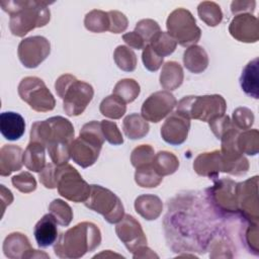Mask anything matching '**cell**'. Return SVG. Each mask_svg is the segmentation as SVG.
<instances>
[{
  "label": "cell",
  "instance_id": "cell-1",
  "mask_svg": "<svg viewBox=\"0 0 259 259\" xmlns=\"http://www.w3.org/2000/svg\"><path fill=\"white\" fill-rule=\"evenodd\" d=\"M74 126L63 116H53L31 125L30 141L42 144L52 162L58 166L68 163L70 146L74 141Z\"/></svg>",
  "mask_w": 259,
  "mask_h": 259
},
{
  "label": "cell",
  "instance_id": "cell-2",
  "mask_svg": "<svg viewBox=\"0 0 259 259\" xmlns=\"http://www.w3.org/2000/svg\"><path fill=\"white\" fill-rule=\"evenodd\" d=\"M0 5L10 15L9 28L15 36L22 37L32 29L45 26L51 19L48 2L2 0Z\"/></svg>",
  "mask_w": 259,
  "mask_h": 259
},
{
  "label": "cell",
  "instance_id": "cell-3",
  "mask_svg": "<svg viewBox=\"0 0 259 259\" xmlns=\"http://www.w3.org/2000/svg\"><path fill=\"white\" fill-rule=\"evenodd\" d=\"M101 243L99 228L90 222H82L62 233L54 246L55 254L63 259H77L94 251Z\"/></svg>",
  "mask_w": 259,
  "mask_h": 259
},
{
  "label": "cell",
  "instance_id": "cell-4",
  "mask_svg": "<svg viewBox=\"0 0 259 259\" xmlns=\"http://www.w3.org/2000/svg\"><path fill=\"white\" fill-rule=\"evenodd\" d=\"M55 89L63 99V108L69 116L82 114L94 95L93 87L89 83L80 81L71 74L60 76L55 83Z\"/></svg>",
  "mask_w": 259,
  "mask_h": 259
},
{
  "label": "cell",
  "instance_id": "cell-5",
  "mask_svg": "<svg viewBox=\"0 0 259 259\" xmlns=\"http://www.w3.org/2000/svg\"><path fill=\"white\" fill-rule=\"evenodd\" d=\"M177 106V112L188 119L209 121L226 112L227 102L222 95L211 94L202 96H185Z\"/></svg>",
  "mask_w": 259,
  "mask_h": 259
},
{
  "label": "cell",
  "instance_id": "cell-6",
  "mask_svg": "<svg viewBox=\"0 0 259 259\" xmlns=\"http://www.w3.org/2000/svg\"><path fill=\"white\" fill-rule=\"evenodd\" d=\"M84 204L103 215L109 224L118 223L124 215V208L119 197L111 190L100 185H90V194Z\"/></svg>",
  "mask_w": 259,
  "mask_h": 259
},
{
  "label": "cell",
  "instance_id": "cell-7",
  "mask_svg": "<svg viewBox=\"0 0 259 259\" xmlns=\"http://www.w3.org/2000/svg\"><path fill=\"white\" fill-rule=\"evenodd\" d=\"M167 32L182 47L194 46L201 36V30L196 25L191 12L184 8L173 10L166 21Z\"/></svg>",
  "mask_w": 259,
  "mask_h": 259
},
{
  "label": "cell",
  "instance_id": "cell-8",
  "mask_svg": "<svg viewBox=\"0 0 259 259\" xmlns=\"http://www.w3.org/2000/svg\"><path fill=\"white\" fill-rule=\"evenodd\" d=\"M56 184L61 196L74 202H85L90 194V185L68 163L56 168Z\"/></svg>",
  "mask_w": 259,
  "mask_h": 259
},
{
  "label": "cell",
  "instance_id": "cell-9",
  "mask_svg": "<svg viewBox=\"0 0 259 259\" xmlns=\"http://www.w3.org/2000/svg\"><path fill=\"white\" fill-rule=\"evenodd\" d=\"M20 98L26 102L31 109L37 112H47L55 108L56 100L54 95L38 77L23 78L17 88Z\"/></svg>",
  "mask_w": 259,
  "mask_h": 259
},
{
  "label": "cell",
  "instance_id": "cell-10",
  "mask_svg": "<svg viewBox=\"0 0 259 259\" xmlns=\"http://www.w3.org/2000/svg\"><path fill=\"white\" fill-rule=\"evenodd\" d=\"M239 134V130L234 125L220 139L222 141V149L220 151L222 157V172L236 176L247 173L249 169L248 160L243 156L237 146Z\"/></svg>",
  "mask_w": 259,
  "mask_h": 259
},
{
  "label": "cell",
  "instance_id": "cell-11",
  "mask_svg": "<svg viewBox=\"0 0 259 259\" xmlns=\"http://www.w3.org/2000/svg\"><path fill=\"white\" fill-rule=\"evenodd\" d=\"M51 53L50 41L40 35H33L22 39L17 49L18 59L28 69L36 68Z\"/></svg>",
  "mask_w": 259,
  "mask_h": 259
},
{
  "label": "cell",
  "instance_id": "cell-12",
  "mask_svg": "<svg viewBox=\"0 0 259 259\" xmlns=\"http://www.w3.org/2000/svg\"><path fill=\"white\" fill-rule=\"evenodd\" d=\"M258 176L237 183L238 211L250 223H258Z\"/></svg>",
  "mask_w": 259,
  "mask_h": 259
},
{
  "label": "cell",
  "instance_id": "cell-13",
  "mask_svg": "<svg viewBox=\"0 0 259 259\" xmlns=\"http://www.w3.org/2000/svg\"><path fill=\"white\" fill-rule=\"evenodd\" d=\"M176 104L177 100L170 91H157L144 101L141 113L147 121L159 122L172 112Z\"/></svg>",
  "mask_w": 259,
  "mask_h": 259
},
{
  "label": "cell",
  "instance_id": "cell-14",
  "mask_svg": "<svg viewBox=\"0 0 259 259\" xmlns=\"http://www.w3.org/2000/svg\"><path fill=\"white\" fill-rule=\"evenodd\" d=\"M115 233L126 249L133 254L147 246V238L141 224L131 214H124L117 223Z\"/></svg>",
  "mask_w": 259,
  "mask_h": 259
},
{
  "label": "cell",
  "instance_id": "cell-15",
  "mask_svg": "<svg viewBox=\"0 0 259 259\" xmlns=\"http://www.w3.org/2000/svg\"><path fill=\"white\" fill-rule=\"evenodd\" d=\"M209 197L215 207L226 213H236L237 204V183L231 179L218 180L208 189Z\"/></svg>",
  "mask_w": 259,
  "mask_h": 259
},
{
  "label": "cell",
  "instance_id": "cell-16",
  "mask_svg": "<svg viewBox=\"0 0 259 259\" xmlns=\"http://www.w3.org/2000/svg\"><path fill=\"white\" fill-rule=\"evenodd\" d=\"M4 255L10 259L24 258H49L45 252L34 250L27 237L19 232L9 234L3 242Z\"/></svg>",
  "mask_w": 259,
  "mask_h": 259
},
{
  "label": "cell",
  "instance_id": "cell-17",
  "mask_svg": "<svg viewBox=\"0 0 259 259\" xmlns=\"http://www.w3.org/2000/svg\"><path fill=\"white\" fill-rule=\"evenodd\" d=\"M189 128L190 120L175 111L167 117L161 126V137L167 144L179 146L186 141Z\"/></svg>",
  "mask_w": 259,
  "mask_h": 259
},
{
  "label": "cell",
  "instance_id": "cell-18",
  "mask_svg": "<svg viewBox=\"0 0 259 259\" xmlns=\"http://www.w3.org/2000/svg\"><path fill=\"white\" fill-rule=\"evenodd\" d=\"M229 31L239 41L256 42L259 39L258 19L250 13L238 14L231 21Z\"/></svg>",
  "mask_w": 259,
  "mask_h": 259
},
{
  "label": "cell",
  "instance_id": "cell-19",
  "mask_svg": "<svg viewBox=\"0 0 259 259\" xmlns=\"http://www.w3.org/2000/svg\"><path fill=\"white\" fill-rule=\"evenodd\" d=\"M101 148L95 143L78 137L70 146V156L76 164L82 168H87L97 161Z\"/></svg>",
  "mask_w": 259,
  "mask_h": 259
},
{
  "label": "cell",
  "instance_id": "cell-20",
  "mask_svg": "<svg viewBox=\"0 0 259 259\" xmlns=\"http://www.w3.org/2000/svg\"><path fill=\"white\" fill-rule=\"evenodd\" d=\"M194 171L204 177L217 178L222 172V157L219 150L199 154L193 162Z\"/></svg>",
  "mask_w": 259,
  "mask_h": 259
},
{
  "label": "cell",
  "instance_id": "cell-21",
  "mask_svg": "<svg viewBox=\"0 0 259 259\" xmlns=\"http://www.w3.org/2000/svg\"><path fill=\"white\" fill-rule=\"evenodd\" d=\"M57 221L51 213L45 214L34 226L33 235L39 248H47L58 239Z\"/></svg>",
  "mask_w": 259,
  "mask_h": 259
},
{
  "label": "cell",
  "instance_id": "cell-22",
  "mask_svg": "<svg viewBox=\"0 0 259 259\" xmlns=\"http://www.w3.org/2000/svg\"><path fill=\"white\" fill-rule=\"evenodd\" d=\"M0 132L6 140L16 141L24 135L25 120L17 112H2L0 114Z\"/></svg>",
  "mask_w": 259,
  "mask_h": 259
},
{
  "label": "cell",
  "instance_id": "cell-23",
  "mask_svg": "<svg viewBox=\"0 0 259 259\" xmlns=\"http://www.w3.org/2000/svg\"><path fill=\"white\" fill-rule=\"evenodd\" d=\"M23 165V151L19 146L4 145L0 150V175L9 176Z\"/></svg>",
  "mask_w": 259,
  "mask_h": 259
},
{
  "label": "cell",
  "instance_id": "cell-24",
  "mask_svg": "<svg viewBox=\"0 0 259 259\" xmlns=\"http://www.w3.org/2000/svg\"><path fill=\"white\" fill-rule=\"evenodd\" d=\"M136 211L147 221H154L163 210L162 200L154 194H143L135 200Z\"/></svg>",
  "mask_w": 259,
  "mask_h": 259
},
{
  "label": "cell",
  "instance_id": "cell-25",
  "mask_svg": "<svg viewBox=\"0 0 259 259\" xmlns=\"http://www.w3.org/2000/svg\"><path fill=\"white\" fill-rule=\"evenodd\" d=\"M258 72H259V59L255 58L250 61L243 69L240 77V85L242 90L250 97L255 99L259 98V85H258Z\"/></svg>",
  "mask_w": 259,
  "mask_h": 259
},
{
  "label": "cell",
  "instance_id": "cell-26",
  "mask_svg": "<svg viewBox=\"0 0 259 259\" xmlns=\"http://www.w3.org/2000/svg\"><path fill=\"white\" fill-rule=\"evenodd\" d=\"M183 64L185 68L194 74L202 73L208 66V57L202 47H188L183 54Z\"/></svg>",
  "mask_w": 259,
  "mask_h": 259
},
{
  "label": "cell",
  "instance_id": "cell-27",
  "mask_svg": "<svg viewBox=\"0 0 259 259\" xmlns=\"http://www.w3.org/2000/svg\"><path fill=\"white\" fill-rule=\"evenodd\" d=\"M184 74L179 63L174 61L166 62L160 74V85L167 91L177 89L183 82Z\"/></svg>",
  "mask_w": 259,
  "mask_h": 259
},
{
  "label": "cell",
  "instance_id": "cell-28",
  "mask_svg": "<svg viewBox=\"0 0 259 259\" xmlns=\"http://www.w3.org/2000/svg\"><path fill=\"white\" fill-rule=\"evenodd\" d=\"M23 164L32 172H40L46 164V147L36 142H29L23 152Z\"/></svg>",
  "mask_w": 259,
  "mask_h": 259
},
{
  "label": "cell",
  "instance_id": "cell-29",
  "mask_svg": "<svg viewBox=\"0 0 259 259\" xmlns=\"http://www.w3.org/2000/svg\"><path fill=\"white\" fill-rule=\"evenodd\" d=\"M124 135L131 140H139L147 136L150 126L148 121L138 113H132L124 117L122 121Z\"/></svg>",
  "mask_w": 259,
  "mask_h": 259
},
{
  "label": "cell",
  "instance_id": "cell-30",
  "mask_svg": "<svg viewBox=\"0 0 259 259\" xmlns=\"http://www.w3.org/2000/svg\"><path fill=\"white\" fill-rule=\"evenodd\" d=\"M152 164L157 173L163 177L176 172L179 167V160L171 152L160 151L155 155Z\"/></svg>",
  "mask_w": 259,
  "mask_h": 259
},
{
  "label": "cell",
  "instance_id": "cell-31",
  "mask_svg": "<svg viewBox=\"0 0 259 259\" xmlns=\"http://www.w3.org/2000/svg\"><path fill=\"white\" fill-rule=\"evenodd\" d=\"M162 180L163 177L157 173L152 163L138 167L135 173L136 183L144 188L157 187Z\"/></svg>",
  "mask_w": 259,
  "mask_h": 259
},
{
  "label": "cell",
  "instance_id": "cell-32",
  "mask_svg": "<svg viewBox=\"0 0 259 259\" xmlns=\"http://www.w3.org/2000/svg\"><path fill=\"white\" fill-rule=\"evenodd\" d=\"M99 110L102 115L112 118V119H118L126 111V105L125 102L120 99L118 96L111 94L107 97H105L99 106Z\"/></svg>",
  "mask_w": 259,
  "mask_h": 259
},
{
  "label": "cell",
  "instance_id": "cell-33",
  "mask_svg": "<svg viewBox=\"0 0 259 259\" xmlns=\"http://www.w3.org/2000/svg\"><path fill=\"white\" fill-rule=\"evenodd\" d=\"M152 47L154 52L160 57L164 58L171 55L177 46L176 40L166 31H159L148 44Z\"/></svg>",
  "mask_w": 259,
  "mask_h": 259
},
{
  "label": "cell",
  "instance_id": "cell-34",
  "mask_svg": "<svg viewBox=\"0 0 259 259\" xmlns=\"http://www.w3.org/2000/svg\"><path fill=\"white\" fill-rule=\"evenodd\" d=\"M237 146L242 154L255 156L259 151L258 130H246L240 133L237 138Z\"/></svg>",
  "mask_w": 259,
  "mask_h": 259
},
{
  "label": "cell",
  "instance_id": "cell-35",
  "mask_svg": "<svg viewBox=\"0 0 259 259\" xmlns=\"http://www.w3.org/2000/svg\"><path fill=\"white\" fill-rule=\"evenodd\" d=\"M199 18L208 26H217L223 19L221 7L212 1H203L197 7Z\"/></svg>",
  "mask_w": 259,
  "mask_h": 259
},
{
  "label": "cell",
  "instance_id": "cell-36",
  "mask_svg": "<svg viewBox=\"0 0 259 259\" xmlns=\"http://www.w3.org/2000/svg\"><path fill=\"white\" fill-rule=\"evenodd\" d=\"M84 25L91 32H104L109 29L108 13L102 10H91L84 18Z\"/></svg>",
  "mask_w": 259,
  "mask_h": 259
},
{
  "label": "cell",
  "instance_id": "cell-37",
  "mask_svg": "<svg viewBox=\"0 0 259 259\" xmlns=\"http://www.w3.org/2000/svg\"><path fill=\"white\" fill-rule=\"evenodd\" d=\"M140 91L141 88L139 83L134 79L126 78L119 80L115 84L112 94L118 96L125 103H131L139 96Z\"/></svg>",
  "mask_w": 259,
  "mask_h": 259
},
{
  "label": "cell",
  "instance_id": "cell-38",
  "mask_svg": "<svg viewBox=\"0 0 259 259\" xmlns=\"http://www.w3.org/2000/svg\"><path fill=\"white\" fill-rule=\"evenodd\" d=\"M116 66L124 72H133L137 67V56L133 50L125 46H118L113 53Z\"/></svg>",
  "mask_w": 259,
  "mask_h": 259
},
{
  "label": "cell",
  "instance_id": "cell-39",
  "mask_svg": "<svg viewBox=\"0 0 259 259\" xmlns=\"http://www.w3.org/2000/svg\"><path fill=\"white\" fill-rule=\"evenodd\" d=\"M49 210L60 226L67 227L72 222L73 210L71 206L62 199H54L49 205Z\"/></svg>",
  "mask_w": 259,
  "mask_h": 259
},
{
  "label": "cell",
  "instance_id": "cell-40",
  "mask_svg": "<svg viewBox=\"0 0 259 259\" xmlns=\"http://www.w3.org/2000/svg\"><path fill=\"white\" fill-rule=\"evenodd\" d=\"M155 157L154 149L150 145H140L135 148L131 155L132 165L136 168L153 163Z\"/></svg>",
  "mask_w": 259,
  "mask_h": 259
},
{
  "label": "cell",
  "instance_id": "cell-41",
  "mask_svg": "<svg viewBox=\"0 0 259 259\" xmlns=\"http://www.w3.org/2000/svg\"><path fill=\"white\" fill-rule=\"evenodd\" d=\"M79 137L86 139L92 143H95L101 147L105 140L101 130V124L99 121H96V120H92L85 123L80 130Z\"/></svg>",
  "mask_w": 259,
  "mask_h": 259
},
{
  "label": "cell",
  "instance_id": "cell-42",
  "mask_svg": "<svg viewBox=\"0 0 259 259\" xmlns=\"http://www.w3.org/2000/svg\"><path fill=\"white\" fill-rule=\"evenodd\" d=\"M233 124L238 130H249L254 122L253 111L247 107H238L233 112Z\"/></svg>",
  "mask_w": 259,
  "mask_h": 259
},
{
  "label": "cell",
  "instance_id": "cell-43",
  "mask_svg": "<svg viewBox=\"0 0 259 259\" xmlns=\"http://www.w3.org/2000/svg\"><path fill=\"white\" fill-rule=\"evenodd\" d=\"M13 186L22 193H29L35 190L36 181L29 172H21L12 177Z\"/></svg>",
  "mask_w": 259,
  "mask_h": 259
},
{
  "label": "cell",
  "instance_id": "cell-44",
  "mask_svg": "<svg viewBox=\"0 0 259 259\" xmlns=\"http://www.w3.org/2000/svg\"><path fill=\"white\" fill-rule=\"evenodd\" d=\"M135 31L138 32L148 45L153 36L161 31V29L157 21L153 19H142L136 24Z\"/></svg>",
  "mask_w": 259,
  "mask_h": 259
},
{
  "label": "cell",
  "instance_id": "cell-45",
  "mask_svg": "<svg viewBox=\"0 0 259 259\" xmlns=\"http://www.w3.org/2000/svg\"><path fill=\"white\" fill-rule=\"evenodd\" d=\"M101 130L104 136V139L111 145L118 146L123 144V138L118 130L117 125L115 122L110 121V120H101Z\"/></svg>",
  "mask_w": 259,
  "mask_h": 259
},
{
  "label": "cell",
  "instance_id": "cell-46",
  "mask_svg": "<svg viewBox=\"0 0 259 259\" xmlns=\"http://www.w3.org/2000/svg\"><path fill=\"white\" fill-rule=\"evenodd\" d=\"M142 60L145 68L151 72L159 70L163 64V58L157 55L150 45H147L143 49Z\"/></svg>",
  "mask_w": 259,
  "mask_h": 259
},
{
  "label": "cell",
  "instance_id": "cell-47",
  "mask_svg": "<svg viewBox=\"0 0 259 259\" xmlns=\"http://www.w3.org/2000/svg\"><path fill=\"white\" fill-rule=\"evenodd\" d=\"M109 17V31L112 33H120L127 27V18L123 13L117 10H110L107 12Z\"/></svg>",
  "mask_w": 259,
  "mask_h": 259
},
{
  "label": "cell",
  "instance_id": "cell-48",
  "mask_svg": "<svg viewBox=\"0 0 259 259\" xmlns=\"http://www.w3.org/2000/svg\"><path fill=\"white\" fill-rule=\"evenodd\" d=\"M209 127L211 130V132L213 133V135L218 138L221 139L222 136L231 127L234 126L232 120L230 119V117L226 114L217 116L214 118H212L211 120L208 121Z\"/></svg>",
  "mask_w": 259,
  "mask_h": 259
},
{
  "label": "cell",
  "instance_id": "cell-49",
  "mask_svg": "<svg viewBox=\"0 0 259 259\" xmlns=\"http://www.w3.org/2000/svg\"><path fill=\"white\" fill-rule=\"evenodd\" d=\"M56 168L57 165L54 163H49L45 166V168L39 172L38 178L39 182L46 187V188H56Z\"/></svg>",
  "mask_w": 259,
  "mask_h": 259
},
{
  "label": "cell",
  "instance_id": "cell-50",
  "mask_svg": "<svg viewBox=\"0 0 259 259\" xmlns=\"http://www.w3.org/2000/svg\"><path fill=\"white\" fill-rule=\"evenodd\" d=\"M246 243L249 246V249L255 254L258 255V225L251 224L246 232Z\"/></svg>",
  "mask_w": 259,
  "mask_h": 259
},
{
  "label": "cell",
  "instance_id": "cell-51",
  "mask_svg": "<svg viewBox=\"0 0 259 259\" xmlns=\"http://www.w3.org/2000/svg\"><path fill=\"white\" fill-rule=\"evenodd\" d=\"M122 39L123 41L130 46L131 48L133 49H137V50H142L144 49L147 44L146 41L143 39V37L138 33L136 32L135 30L134 31H131V32H126L122 35Z\"/></svg>",
  "mask_w": 259,
  "mask_h": 259
},
{
  "label": "cell",
  "instance_id": "cell-52",
  "mask_svg": "<svg viewBox=\"0 0 259 259\" xmlns=\"http://www.w3.org/2000/svg\"><path fill=\"white\" fill-rule=\"evenodd\" d=\"M255 1H233L231 4V11L236 15L246 12L251 14L255 9Z\"/></svg>",
  "mask_w": 259,
  "mask_h": 259
},
{
  "label": "cell",
  "instance_id": "cell-53",
  "mask_svg": "<svg viewBox=\"0 0 259 259\" xmlns=\"http://www.w3.org/2000/svg\"><path fill=\"white\" fill-rule=\"evenodd\" d=\"M1 187V204H2V212H4L6 205H9L13 200V195L9 189H7L4 185H0Z\"/></svg>",
  "mask_w": 259,
  "mask_h": 259
},
{
  "label": "cell",
  "instance_id": "cell-54",
  "mask_svg": "<svg viewBox=\"0 0 259 259\" xmlns=\"http://www.w3.org/2000/svg\"><path fill=\"white\" fill-rule=\"evenodd\" d=\"M134 258H158V255L155 254L150 248H148L147 246L142 247L141 249H139L137 252H135L133 254Z\"/></svg>",
  "mask_w": 259,
  "mask_h": 259
}]
</instances>
